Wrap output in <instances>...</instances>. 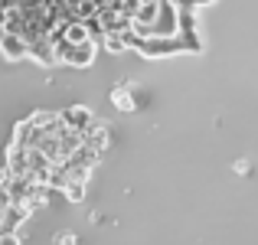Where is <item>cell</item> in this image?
<instances>
[{
	"label": "cell",
	"instance_id": "cell-3",
	"mask_svg": "<svg viewBox=\"0 0 258 245\" xmlns=\"http://www.w3.org/2000/svg\"><path fill=\"white\" fill-rule=\"evenodd\" d=\"M193 4H209V0H193Z\"/></svg>",
	"mask_w": 258,
	"mask_h": 245
},
{
	"label": "cell",
	"instance_id": "cell-1",
	"mask_svg": "<svg viewBox=\"0 0 258 245\" xmlns=\"http://www.w3.org/2000/svg\"><path fill=\"white\" fill-rule=\"evenodd\" d=\"M92 121H95V118H92V114L85 111V108H69V111L62 114V125H66V128H72L76 134H85Z\"/></svg>",
	"mask_w": 258,
	"mask_h": 245
},
{
	"label": "cell",
	"instance_id": "cell-2",
	"mask_svg": "<svg viewBox=\"0 0 258 245\" xmlns=\"http://www.w3.org/2000/svg\"><path fill=\"white\" fill-rule=\"evenodd\" d=\"M59 245H76V235H72V232H66V235H59Z\"/></svg>",
	"mask_w": 258,
	"mask_h": 245
}]
</instances>
